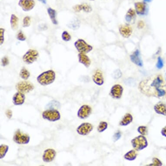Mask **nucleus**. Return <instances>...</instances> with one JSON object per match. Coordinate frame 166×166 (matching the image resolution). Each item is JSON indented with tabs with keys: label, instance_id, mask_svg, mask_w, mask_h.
<instances>
[{
	"label": "nucleus",
	"instance_id": "obj_39",
	"mask_svg": "<svg viewBox=\"0 0 166 166\" xmlns=\"http://www.w3.org/2000/svg\"><path fill=\"white\" fill-rule=\"evenodd\" d=\"M122 76V73L121 71L119 70H115L113 73V77L115 79H118L121 77Z\"/></svg>",
	"mask_w": 166,
	"mask_h": 166
},
{
	"label": "nucleus",
	"instance_id": "obj_47",
	"mask_svg": "<svg viewBox=\"0 0 166 166\" xmlns=\"http://www.w3.org/2000/svg\"><path fill=\"white\" fill-rule=\"evenodd\" d=\"M89 1H94L95 0H89Z\"/></svg>",
	"mask_w": 166,
	"mask_h": 166
},
{
	"label": "nucleus",
	"instance_id": "obj_41",
	"mask_svg": "<svg viewBox=\"0 0 166 166\" xmlns=\"http://www.w3.org/2000/svg\"><path fill=\"white\" fill-rule=\"evenodd\" d=\"M6 115L8 119H11L12 116V112L10 109H8L6 111Z\"/></svg>",
	"mask_w": 166,
	"mask_h": 166
},
{
	"label": "nucleus",
	"instance_id": "obj_1",
	"mask_svg": "<svg viewBox=\"0 0 166 166\" xmlns=\"http://www.w3.org/2000/svg\"><path fill=\"white\" fill-rule=\"evenodd\" d=\"M163 79L158 75L153 80L146 79L140 82L139 89L142 93L148 96L157 97L158 92L163 84Z\"/></svg>",
	"mask_w": 166,
	"mask_h": 166
},
{
	"label": "nucleus",
	"instance_id": "obj_23",
	"mask_svg": "<svg viewBox=\"0 0 166 166\" xmlns=\"http://www.w3.org/2000/svg\"><path fill=\"white\" fill-rule=\"evenodd\" d=\"M75 12H79L81 10L87 13L91 12H92V7L87 4H82V5H77L73 8Z\"/></svg>",
	"mask_w": 166,
	"mask_h": 166
},
{
	"label": "nucleus",
	"instance_id": "obj_22",
	"mask_svg": "<svg viewBox=\"0 0 166 166\" xmlns=\"http://www.w3.org/2000/svg\"><path fill=\"white\" fill-rule=\"evenodd\" d=\"M135 17V11L132 8H130L128 10L126 14V16H125V20L128 23H133L134 22Z\"/></svg>",
	"mask_w": 166,
	"mask_h": 166
},
{
	"label": "nucleus",
	"instance_id": "obj_11",
	"mask_svg": "<svg viewBox=\"0 0 166 166\" xmlns=\"http://www.w3.org/2000/svg\"><path fill=\"white\" fill-rule=\"evenodd\" d=\"M124 88L123 87L119 84L114 85L111 87L110 91V95L113 98L120 99L123 94Z\"/></svg>",
	"mask_w": 166,
	"mask_h": 166
},
{
	"label": "nucleus",
	"instance_id": "obj_43",
	"mask_svg": "<svg viewBox=\"0 0 166 166\" xmlns=\"http://www.w3.org/2000/svg\"><path fill=\"white\" fill-rule=\"evenodd\" d=\"M144 26V23L142 20H140L138 23V27L139 28H143Z\"/></svg>",
	"mask_w": 166,
	"mask_h": 166
},
{
	"label": "nucleus",
	"instance_id": "obj_31",
	"mask_svg": "<svg viewBox=\"0 0 166 166\" xmlns=\"http://www.w3.org/2000/svg\"><path fill=\"white\" fill-rule=\"evenodd\" d=\"M137 131L139 134L142 135H145L148 133V128L146 126H139L137 128Z\"/></svg>",
	"mask_w": 166,
	"mask_h": 166
},
{
	"label": "nucleus",
	"instance_id": "obj_20",
	"mask_svg": "<svg viewBox=\"0 0 166 166\" xmlns=\"http://www.w3.org/2000/svg\"><path fill=\"white\" fill-rule=\"evenodd\" d=\"M78 56L79 63L83 64L86 68H88L90 67L91 64V61L87 55L85 54L79 53Z\"/></svg>",
	"mask_w": 166,
	"mask_h": 166
},
{
	"label": "nucleus",
	"instance_id": "obj_19",
	"mask_svg": "<svg viewBox=\"0 0 166 166\" xmlns=\"http://www.w3.org/2000/svg\"><path fill=\"white\" fill-rule=\"evenodd\" d=\"M154 109L157 114L166 116V105L164 103L159 102L154 106Z\"/></svg>",
	"mask_w": 166,
	"mask_h": 166
},
{
	"label": "nucleus",
	"instance_id": "obj_9",
	"mask_svg": "<svg viewBox=\"0 0 166 166\" xmlns=\"http://www.w3.org/2000/svg\"><path fill=\"white\" fill-rule=\"evenodd\" d=\"M93 130V126L89 123H84L81 124L77 129V132L82 136L89 135Z\"/></svg>",
	"mask_w": 166,
	"mask_h": 166
},
{
	"label": "nucleus",
	"instance_id": "obj_7",
	"mask_svg": "<svg viewBox=\"0 0 166 166\" xmlns=\"http://www.w3.org/2000/svg\"><path fill=\"white\" fill-rule=\"evenodd\" d=\"M38 56V52L37 51L33 49L29 50L23 56V61L27 64H32L37 61Z\"/></svg>",
	"mask_w": 166,
	"mask_h": 166
},
{
	"label": "nucleus",
	"instance_id": "obj_38",
	"mask_svg": "<svg viewBox=\"0 0 166 166\" xmlns=\"http://www.w3.org/2000/svg\"><path fill=\"white\" fill-rule=\"evenodd\" d=\"M121 137V132L120 131H118L117 132H116L113 135V140L114 142H116L117 141H118Z\"/></svg>",
	"mask_w": 166,
	"mask_h": 166
},
{
	"label": "nucleus",
	"instance_id": "obj_29",
	"mask_svg": "<svg viewBox=\"0 0 166 166\" xmlns=\"http://www.w3.org/2000/svg\"><path fill=\"white\" fill-rule=\"evenodd\" d=\"M107 127H108V124L106 122L101 121L100 123L97 128L98 132L102 133L107 128Z\"/></svg>",
	"mask_w": 166,
	"mask_h": 166
},
{
	"label": "nucleus",
	"instance_id": "obj_40",
	"mask_svg": "<svg viewBox=\"0 0 166 166\" xmlns=\"http://www.w3.org/2000/svg\"><path fill=\"white\" fill-rule=\"evenodd\" d=\"M1 64L3 67H5L9 64V60L6 57H5L1 60Z\"/></svg>",
	"mask_w": 166,
	"mask_h": 166
},
{
	"label": "nucleus",
	"instance_id": "obj_36",
	"mask_svg": "<svg viewBox=\"0 0 166 166\" xmlns=\"http://www.w3.org/2000/svg\"><path fill=\"white\" fill-rule=\"evenodd\" d=\"M79 27V24L78 21L74 20L73 23L70 24L68 26V27L73 30H76L78 29Z\"/></svg>",
	"mask_w": 166,
	"mask_h": 166
},
{
	"label": "nucleus",
	"instance_id": "obj_37",
	"mask_svg": "<svg viewBox=\"0 0 166 166\" xmlns=\"http://www.w3.org/2000/svg\"><path fill=\"white\" fill-rule=\"evenodd\" d=\"M156 67L159 69L162 68L163 67V61L161 57H159L158 58V61L156 64Z\"/></svg>",
	"mask_w": 166,
	"mask_h": 166
},
{
	"label": "nucleus",
	"instance_id": "obj_5",
	"mask_svg": "<svg viewBox=\"0 0 166 166\" xmlns=\"http://www.w3.org/2000/svg\"><path fill=\"white\" fill-rule=\"evenodd\" d=\"M42 116L43 118L51 122L57 121L61 118L60 112L57 110L55 109L44 111L42 113Z\"/></svg>",
	"mask_w": 166,
	"mask_h": 166
},
{
	"label": "nucleus",
	"instance_id": "obj_13",
	"mask_svg": "<svg viewBox=\"0 0 166 166\" xmlns=\"http://www.w3.org/2000/svg\"><path fill=\"white\" fill-rule=\"evenodd\" d=\"M18 5L24 12H28L33 9L35 2L33 0H19Z\"/></svg>",
	"mask_w": 166,
	"mask_h": 166
},
{
	"label": "nucleus",
	"instance_id": "obj_30",
	"mask_svg": "<svg viewBox=\"0 0 166 166\" xmlns=\"http://www.w3.org/2000/svg\"><path fill=\"white\" fill-rule=\"evenodd\" d=\"M61 38L63 40L66 42L70 41L71 39V36L67 31H63L62 33Z\"/></svg>",
	"mask_w": 166,
	"mask_h": 166
},
{
	"label": "nucleus",
	"instance_id": "obj_8",
	"mask_svg": "<svg viewBox=\"0 0 166 166\" xmlns=\"http://www.w3.org/2000/svg\"><path fill=\"white\" fill-rule=\"evenodd\" d=\"M16 88L18 92L25 94L32 91L34 89V87L30 82L22 81L18 83L16 85Z\"/></svg>",
	"mask_w": 166,
	"mask_h": 166
},
{
	"label": "nucleus",
	"instance_id": "obj_44",
	"mask_svg": "<svg viewBox=\"0 0 166 166\" xmlns=\"http://www.w3.org/2000/svg\"><path fill=\"white\" fill-rule=\"evenodd\" d=\"M38 1H40V2H42L43 4H45L46 5L47 4V1L46 0H38Z\"/></svg>",
	"mask_w": 166,
	"mask_h": 166
},
{
	"label": "nucleus",
	"instance_id": "obj_25",
	"mask_svg": "<svg viewBox=\"0 0 166 166\" xmlns=\"http://www.w3.org/2000/svg\"><path fill=\"white\" fill-rule=\"evenodd\" d=\"M48 13L52 23L54 25H57L58 22H57L56 18V12L55 10L51 8H49L48 9Z\"/></svg>",
	"mask_w": 166,
	"mask_h": 166
},
{
	"label": "nucleus",
	"instance_id": "obj_12",
	"mask_svg": "<svg viewBox=\"0 0 166 166\" xmlns=\"http://www.w3.org/2000/svg\"><path fill=\"white\" fill-rule=\"evenodd\" d=\"M136 13L138 15H145L148 12V7L147 3L144 2H136L135 4Z\"/></svg>",
	"mask_w": 166,
	"mask_h": 166
},
{
	"label": "nucleus",
	"instance_id": "obj_28",
	"mask_svg": "<svg viewBox=\"0 0 166 166\" xmlns=\"http://www.w3.org/2000/svg\"><path fill=\"white\" fill-rule=\"evenodd\" d=\"M20 76L22 79L27 80L30 76V73L25 67L22 68L20 73Z\"/></svg>",
	"mask_w": 166,
	"mask_h": 166
},
{
	"label": "nucleus",
	"instance_id": "obj_2",
	"mask_svg": "<svg viewBox=\"0 0 166 166\" xmlns=\"http://www.w3.org/2000/svg\"><path fill=\"white\" fill-rule=\"evenodd\" d=\"M55 73L52 70H47L38 76L37 81L40 85L46 86L51 85L55 80Z\"/></svg>",
	"mask_w": 166,
	"mask_h": 166
},
{
	"label": "nucleus",
	"instance_id": "obj_4",
	"mask_svg": "<svg viewBox=\"0 0 166 166\" xmlns=\"http://www.w3.org/2000/svg\"><path fill=\"white\" fill-rule=\"evenodd\" d=\"M74 45L77 50L80 53L87 54L93 50V47L91 45L87 44L85 40L81 39H79L76 41Z\"/></svg>",
	"mask_w": 166,
	"mask_h": 166
},
{
	"label": "nucleus",
	"instance_id": "obj_34",
	"mask_svg": "<svg viewBox=\"0 0 166 166\" xmlns=\"http://www.w3.org/2000/svg\"><path fill=\"white\" fill-rule=\"evenodd\" d=\"M5 29L4 28H1L0 29V44L2 45L4 43L5 40Z\"/></svg>",
	"mask_w": 166,
	"mask_h": 166
},
{
	"label": "nucleus",
	"instance_id": "obj_15",
	"mask_svg": "<svg viewBox=\"0 0 166 166\" xmlns=\"http://www.w3.org/2000/svg\"><path fill=\"white\" fill-rule=\"evenodd\" d=\"M13 103L16 106L21 105L24 104L25 100V96L24 94L18 92L13 97Z\"/></svg>",
	"mask_w": 166,
	"mask_h": 166
},
{
	"label": "nucleus",
	"instance_id": "obj_45",
	"mask_svg": "<svg viewBox=\"0 0 166 166\" xmlns=\"http://www.w3.org/2000/svg\"><path fill=\"white\" fill-rule=\"evenodd\" d=\"M153 0H143V2L145 3H149V2H151Z\"/></svg>",
	"mask_w": 166,
	"mask_h": 166
},
{
	"label": "nucleus",
	"instance_id": "obj_14",
	"mask_svg": "<svg viewBox=\"0 0 166 166\" xmlns=\"http://www.w3.org/2000/svg\"><path fill=\"white\" fill-rule=\"evenodd\" d=\"M56 155L55 150L52 149H48L44 151L42 156L43 161L46 163H50L55 159Z\"/></svg>",
	"mask_w": 166,
	"mask_h": 166
},
{
	"label": "nucleus",
	"instance_id": "obj_6",
	"mask_svg": "<svg viewBox=\"0 0 166 166\" xmlns=\"http://www.w3.org/2000/svg\"><path fill=\"white\" fill-rule=\"evenodd\" d=\"M13 141L18 144H27L30 142V137L28 135L21 133L20 130L18 129L14 133Z\"/></svg>",
	"mask_w": 166,
	"mask_h": 166
},
{
	"label": "nucleus",
	"instance_id": "obj_16",
	"mask_svg": "<svg viewBox=\"0 0 166 166\" xmlns=\"http://www.w3.org/2000/svg\"><path fill=\"white\" fill-rule=\"evenodd\" d=\"M130 60L132 62L139 67H142L143 61L141 58L140 52L138 50H137L130 56Z\"/></svg>",
	"mask_w": 166,
	"mask_h": 166
},
{
	"label": "nucleus",
	"instance_id": "obj_27",
	"mask_svg": "<svg viewBox=\"0 0 166 166\" xmlns=\"http://www.w3.org/2000/svg\"><path fill=\"white\" fill-rule=\"evenodd\" d=\"M9 149V147L5 144H1L0 146V158L2 159L5 156Z\"/></svg>",
	"mask_w": 166,
	"mask_h": 166
},
{
	"label": "nucleus",
	"instance_id": "obj_33",
	"mask_svg": "<svg viewBox=\"0 0 166 166\" xmlns=\"http://www.w3.org/2000/svg\"><path fill=\"white\" fill-rule=\"evenodd\" d=\"M153 163L152 164H150L149 166H161L162 165V163L161 161L156 157H154L152 159Z\"/></svg>",
	"mask_w": 166,
	"mask_h": 166
},
{
	"label": "nucleus",
	"instance_id": "obj_10",
	"mask_svg": "<svg viewBox=\"0 0 166 166\" xmlns=\"http://www.w3.org/2000/svg\"><path fill=\"white\" fill-rule=\"evenodd\" d=\"M92 113V108L90 106L83 105L77 111V117L81 119H85L88 118Z\"/></svg>",
	"mask_w": 166,
	"mask_h": 166
},
{
	"label": "nucleus",
	"instance_id": "obj_3",
	"mask_svg": "<svg viewBox=\"0 0 166 166\" xmlns=\"http://www.w3.org/2000/svg\"><path fill=\"white\" fill-rule=\"evenodd\" d=\"M132 147L136 151H141L146 148L148 145L147 138L144 136L139 135L131 141Z\"/></svg>",
	"mask_w": 166,
	"mask_h": 166
},
{
	"label": "nucleus",
	"instance_id": "obj_18",
	"mask_svg": "<svg viewBox=\"0 0 166 166\" xmlns=\"http://www.w3.org/2000/svg\"><path fill=\"white\" fill-rule=\"evenodd\" d=\"M119 31L124 38H128L131 35L132 29L129 26L124 25L120 27Z\"/></svg>",
	"mask_w": 166,
	"mask_h": 166
},
{
	"label": "nucleus",
	"instance_id": "obj_21",
	"mask_svg": "<svg viewBox=\"0 0 166 166\" xmlns=\"http://www.w3.org/2000/svg\"><path fill=\"white\" fill-rule=\"evenodd\" d=\"M133 117L130 113H127L123 117L119 123V125L121 126H127L133 121Z\"/></svg>",
	"mask_w": 166,
	"mask_h": 166
},
{
	"label": "nucleus",
	"instance_id": "obj_26",
	"mask_svg": "<svg viewBox=\"0 0 166 166\" xmlns=\"http://www.w3.org/2000/svg\"><path fill=\"white\" fill-rule=\"evenodd\" d=\"M10 23H11V27L13 30H16L17 29L18 27V18L14 14H12L11 15Z\"/></svg>",
	"mask_w": 166,
	"mask_h": 166
},
{
	"label": "nucleus",
	"instance_id": "obj_32",
	"mask_svg": "<svg viewBox=\"0 0 166 166\" xmlns=\"http://www.w3.org/2000/svg\"><path fill=\"white\" fill-rule=\"evenodd\" d=\"M31 24V18L29 16H26L23 19V27H28Z\"/></svg>",
	"mask_w": 166,
	"mask_h": 166
},
{
	"label": "nucleus",
	"instance_id": "obj_46",
	"mask_svg": "<svg viewBox=\"0 0 166 166\" xmlns=\"http://www.w3.org/2000/svg\"><path fill=\"white\" fill-rule=\"evenodd\" d=\"M165 80H166V73H165Z\"/></svg>",
	"mask_w": 166,
	"mask_h": 166
},
{
	"label": "nucleus",
	"instance_id": "obj_42",
	"mask_svg": "<svg viewBox=\"0 0 166 166\" xmlns=\"http://www.w3.org/2000/svg\"><path fill=\"white\" fill-rule=\"evenodd\" d=\"M161 134L163 136L166 137V126L163 128L161 131Z\"/></svg>",
	"mask_w": 166,
	"mask_h": 166
},
{
	"label": "nucleus",
	"instance_id": "obj_35",
	"mask_svg": "<svg viewBox=\"0 0 166 166\" xmlns=\"http://www.w3.org/2000/svg\"><path fill=\"white\" fill-rule=\"evenodd\" d=\"M17 38L18 40L21 41H25L26 40V38L21 31H20L18 33L17 36Z\"/></svg>",
	"mask_w": 166,
	"mask_h": 166
},
{
	"label": "nucleus",
	"instance_id": "obj_17",
	"mask_svg": "<svg viewBox=\"0 0 166 166\" xmlns=\"http://www.w3.org/2000/svg\"><path fill=\"white\" fill-rule=\"evenodd\" d=\"M92 78L94 83L98 85L101 86L104 84V79L103 74L100 70H96L93 75Z\"/></svg>",
	"mask_w": 166,
	"mask_h": 166
},
{
	"label": "nucleus",
	"instance_id": "obj_24",
	"mask_svg": "<svg viewBox=\"0 0 166 166\" xmlns=\"http://www.w3.org/2000/svg\"><path fill=\"white\" fill-rule=\"evenodd\" d=\"M137 156V154L135 150H132L126 153L124 155V158L129 161H134Z\"/></svg>",
	"mask_w": 166,
	"mask_h": 166
}]
</instances>
